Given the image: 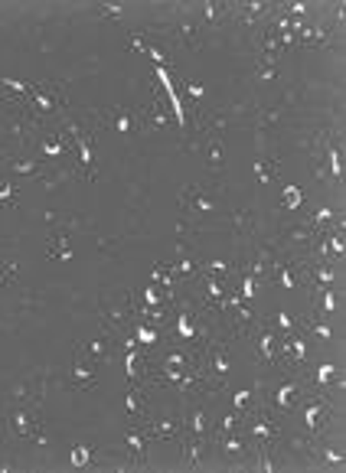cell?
Masks as SVG:
<instances>
[{
    "mask_svg": "<svg viewBox=\"0 0 346 473\" xmlns=\"http://www.w3.org/2000/svg\"><path fill=\"white\" fill-rule=\"evenodd\" d=\"M173 333H177L180 343H187V346H199V350L213 340V330L199 320V313L193 310L189 303H183V307H180V313L173 317Z\"/></svg>",
    "mask_w": 346,
    "mask_h": 473,
    "instance_id": "cell-1",
    "label": "cell"
},
{
    "mask_svg": "<svg viewBox=\"0 0 346 473\" xmlns=\"http://www.w3.org/2000/svg\"><path fill=\"white\" fill-rule=\"evenodd\" d=\"M66 128H69V134H72L75 157H79V167H82L85 180H95V177H98V170H95V160H98V153H95V131L82 121H69Z\"/></svg>",
    "mask_w": 346,
    "mask_h": 473,
    "instance_id": "cell-2",
    "label": "cell"
},
{
    "mask_svg": "<svg viewBox=\"0 0 346 473\" xmlns=\"http://www.w3.org/2000/svg\"><path fill=\"white\" fill-rule=\"evenodd\" d=\"M98 366L102 362L98 359H92L88 352L82 350V346H75V352H72V369H69V385L72 388H92L95 382H98Z\"/></svg>",
    "mask_w": 346,
    "mask_h": 473,
    "instance_id": "cell-3",
    "label": "cell"
},
{
    "mask_svg": "<svg viewBox=\"0 0 346 473\" xmlns=\"http://www.w3.org/2000/svg\"><path fill=\"white\" fill-rule=\"evenodd\" d=\"M248 431H252V437L255 441H262V444H278V437H281L278 411L252 408V415H248Z\"/></svg>",
    "mask_w": 346,
    "mask_h": 473,
    "instance_id": "cell-4",
    "label": "cell"
},
{
    "mask_svg": "<svg viewBox=\"0 0 346 473\" xmlns=\"http://www.w3.org/2000/svg\"><path fill=\"white\" fill-rule=\"evenodd\" d=\"M278 359L288 366V369H300V366H307L310 359V343L307 336H284L278 343Z\"/></svg>",
    "mask_w": 346,
    "mask_h": 473,
    "instance_id": "cell-5",
    "label": "cell"
},
{
    "mask_svg": "<svg viewBox=\"0 0 346 473\" xmlns=\"http://www.w3.org/2000/svg\"><path fill=\"white\" fill-rule=\"evenodd\" d=\"M272 411H278V415H284V411H291V408L300 402V382L298 378H281L278 385H272Z\"/></svg>",
    "mask_w": 346,
    "mask_h": 473,
    "instance_id": "cell-6",
    "label": "cell"
},
{
    "mask_svg": "<svg viewBox=\"0 0 346 473\" xmlns=\"http://www.w3.org/2000/svg\"><path fill=\"white\" fill-rule=\"evenodd\" d=\"M29 104L36 108V111H56L59 104H62V88L56 82H33V92H29Z\"/></svg>",
    "mask_w": 346,
    "mask_h": 473,
    "instance_id": "cell-7",
    "label": "cell"
},
{
    "mask_svg": "<svg viewBox=\"0 0 346 473\" xmlns=\"http://www.w3.org/2000/svg\"><path fill=\"white\" fill-rule=\"evenodd\" d=\"M330 405L324 402V398H307L304 402V427H307V434H320L324 427H327L330 421Z\"/></svg>",
    "mask_w": 346,
    "mask_h": 473,
    "instance_id": "cell-8",
    "label": "cell"
},
{
    "mask_svg": "<svg viewBox=\"0 0 346 473\" xmlns=\"http://www.w3.org/2000/svg\"><path fill=\"white\" fill-rule=\"evenodd\" d=\"M147 437L154 441H180L183 437V418L180 415H160L154 418V425L147 427Z\"/></svg>",
    "mask_w": 346,
    "mask_h": 473,
    "instance_id": "cell-9",
    "label": "cell"
},
{
    "mask_svg": "<svg viewBox=\"0 0 346 473\" xmlns=\"http://www.w3.org/2000/svg\"><path fill=\"white\" fill-rule=\"evenodd\" d=\"M183 434L189 437H209V411L206 405H189V411L183 415Z\"/></svg>",
    "mask_w": 346,
    "mask_h": 473,
    "instance_id": "cell-10",
    "label": "cell"
},
{
    "mask_svg": "<svg viewBox=\"0 0 346 473\" xmlns=\"http://www.w3.org/2000/svg\"><path fill=\"white\" fill-rule=\"evenodd\" d=\"M180 206H183V212H209V209H213V196H209L199 183H193V186H183Z\"/></svg>",
    "mask_w": 346,
    "mask_h": 473,
    "instance_id": "cell-11",
    "label": "cell"
},
{
    "mask_svg": "<svg viewBox=\"0 0 346 473\" xmlns=\"http://www.w3.org/2000/svg\"><path fill=\"white\" fill-rule=\"evenodd\" d=\"M310 385L317 388V392H327V388H343V376L333 362H320L317 369L310 372Z\"/></svg>",
    "mask_w": 346,
    "mask_h": 473,
    "instance_id": "cell-12",
    "label": "cell"
},
{
    "mask_svg": "<svg viewBox=\"0 0 346 473\" xmlns=\"http://www.w3.org/2000/svg\"><path fill=\"white\" fill-rule=\"evenodd\" d=\"M255 352H258V359L268 366V369H274L278 366V336H274L272 330H258V336H255Z\"/></svg>",
    "mask_w": 346,
    "mask_h": 473,
    "instance_id": "cell-13",
    "label": "cell"
},
{
    "mask_svg": "<svg viewBox=\"0 0 346 473\" xmlns=\"http://www.w3.org/2000/svg\"><path fill=\"white\" fill-rule=\"evenodd\" d=\"M46 258H53V261H69V258H72V235H69L66 228L49 235V242H46Z\"/></svg>",
    "mask_w": 346,
    "mask_h": 473,
    "instance_id": "cell-14",
    "label": "cell"
},
{
    "mask_svg": "<svg viewBox=\"0 0 346 473\" xmlns=\"http://www.w3.org/2000/svg\"><path fill=\"white\" fill-rule=\"evenodd\" d=\"M147 441H150L147 431L138 425L124 431V447H128V454L134 457V464H144V444H147Z\"/></svg>",
    "mask_w": 346,
    "mask_h": 473,
    "instance_id": "cell-15",
    "label": "cell"
},
{
    "mask_svg": "<svg viewBox=\"0 0 346 473\" xmlns=\"http://www.w3.org/2000/svg\"><path fill=\"white\" fill-rule=\"evenodd\" d=\"M128 333H131L134 340H138V346H144V350H147V346H157L160 343V333H157V327H150L147 320H131V327H128Z\"/></svg>",
    "mask_w": 346,
    "mask_h": 473,
    "instance_id": "cell-16",
    "label": "cell"
},
{
    "mask_svg": "<svg viewBox=\"0 0 346 473\" xmlns=\"http://www.w3.org/2000/svg\"><path fill=\"white\" fill-rule=\"evenodd\" d=\"M39 151H43V157H53V160H59V157H66V151H69V141H66V134H43V141H39Z\"/></svg>",
    "mask_w": 346,
    "mask_h": 473,
    "instance_id": "cell-17",
    "label": "cell"
},
{
    "mask_svg": "<svg viewBox=\"0 0 346 473\" xmlns=\"http://www.w3.org/2000/svg\"><path fill=\"white\" fill-rule=\"evenodd\" d=\"M105 124H112L118 134H131L134 128H138V121H134V114L128 111V108H121V104H114L112 114L105 118Z\"/></svg>",
    "mask_w": 346,
    "mask_h": 473,
    "instance_id": "cell-18",
    "label": "cell"
},
{
    "mask_svg": "<svg viewBox=\"0 0 346 473\" xmlns=\"http://www.w3.org/2000/svg\"><path fill=\"white\" fill-rule=\"evenodd\" d=\"M337 277H340V271L330 265V261H317V265L310 268V284H314V287H333Z\"/></svg>",
    "mask_w": 346,
    "mask_h": 473,
    "instance_id": "cell-19",
    "label": "cell"
},
{
    "mask_svg": "<svg viewBox=\"0 0 346 473\" xmlns=\"http://www.w3.org/2000/svg\"><path fill=\"white\" fill-rule=\"evenodd\" d=\"M255 76L262 82H274L281 76V56H272V53H262L258 56V66H255Z\"/></svg>",
    "mask_w": 346,
    "mask_h": 473,
    "instance_id": "cell-20",
    "label": "cell"
},
{
    "mask_svg": "<svg viewBox=\"0 0 346 473\" xmlns=\"http://www.w3.org/2000/svg\"><path fill=\"white\" fill-rule=\"evenodd\" d=\"M7 167L20 177H39L43 173V160H33V157H13V160H7Z\"/></svg>",
    "mask_w": 346,
    "mask_h": 473,
    "instance_id": "cell-21",
    "label": "cell"
},
{
    "mask_svg": "<svg viewBox=\"0 0 346 473\" xmlns=\"http://www.w3.org/2000/svg\"><path fill=\"white\" fill-rule=\"evenodd\" d=\"M327 23H317V27H300L298 29V39H300V46H320L324 39H327Z\"/></svg>",
    "mask_w": 346,
    "mask_h": 473,
    "instance_id": "cell-22",
    "label": "cell"
},
{
    "mask_svg": "<svg viewBox=\"0 0 346 473\" xmlns=\"http://www.w3.org/2000/svg\"><path fill=\"white\" fill-rule=\"evenodd\" d=\"M167 294H170V291L157 287V284H147V287L140 291V301H144V307H140V310H157V307H164Z\"/></svg>",
    "mask_w": 346,
    "mask_h": 473,
    "instance_id": "cell-23",
    "label": "cell"
},
{
    "mask_svg": "<svg viewBox=\"0 0 346 473\" xmlns=\"http://www.w3.org/2000/svg\"><path fill=\"white\" fill-rule=\"evenodd\" d=\"M124 411L131 415V421H140V418L147 415V411H144V392H140L138 385H134L131 392L124 395Z\"/></svg>",
    "mask_w": 346,
    "mask_h": 473,
    "instance_id": "cell-24",
    "label": "cell"
},
{
    "mask_svg": "<svg viewBox=\"0 0 346 473\" xmlns=\"http://www.w3.org/2000/svg\"><path fill=\"white\" fill-rule=\"evenodd\" d=\"M274 170H278V160H274V157H258V160H255V177H258L262 186H268V183L274 180Z\"/></svg>",
    "mask_w": 346,
    "mask_h": 473,
    "instance_id": "cell-25",
    "label": "cell"
},
{
    "mask_svg": "<svg viewBox=\"0 0 346 473\" xmlns=\"http://www.w3.org/2000/svg\"><path fill=\"white\" fill-rule=\"evenodd\" d=\"M258 385H262V382H255V385H245V388H239V392H232V408L239 411V415L248 411V405L255 402V388Z\"/></svg>",
    "mask_w": 346,
    "mask_h": 473,
    "instance_id": "cell-26",
    "label": "cell"
},
{
    "mask_svg": "<svg viewBox=\"0 0 346 473\" xmlns=\"http://www.w3.org/2000/svg\"><path fill=\"white\" fill-rule=\"evenodd\" d=\"M222 157H225L222 137H219V134H209V144H206V160H209V167H213V170H219V167H222Z\"/></svg>",
    "mask_w": 346,
    "mask_h": 473,
    "instance_id": "cell-27",
    "label": "cell"
},
{
    "mask_svg": "<svg viewBox=\"0 0 346 473\" xmlns=\"http://www.w3.org/2000/svg\"><path fill=\"white\" fill-rule=\"evenodd\" d=\"M245 451H248V447H245L242 437H235V431L232 434H222V454L225 457H245Z\"/></svg>",
    "mask_w": 346,
    "mask_h": 473,
    "instance_id": "cell-28",
    "label": "cell"
},
{
    "mask_svg": "<svg viewBox=\"0 0 346 473\" xmlns=\"http://www.w3.org/2000/svg\"><path fill=\"white\" fill-rule=\"evenodd\" d=\"M92 454H95L92 444H75L72 454H69V460H72V467H88L92 464Z\"/></svg>",
    "mask_w": 346,
    "mask_h": 473,
    "instance_id": "cell-29",
    "label": "cell"
},
{
    "mask_svg": "<svg viewBox=\"0 0 346 473\" xmlns=\"http://www.w3.org/2000/svg\"><path fill=\"white\" fill-rule=\"evenodd\" d=\"M239 421H242V415H239L235 408H229V411H225V415L219 418V425H215V431H219V434H232L235 427H239Z\"/></svg>",
    "mask_w": 346,
    "mask_h": 473,
    "instance_id": "cell-30",
    "label": "cell"
},
{
    "mask_svg": "<svg viewBox=\"0 0 346 473\" xmlns=\"http://www.w3.org/2000/svg\"><path fill=\"white\" fill-rule=\"evenodd\" d=\"M82 350L88 352L92 359H98V362L108 359V336H105V340H102V336H98V340H88V343L82 346Z\"/></svg>",
    "mask_w": 346,
    "mask_h": 473,
    "instance_id": "cell-31",
    "label": "cell"
},
{
    "mask_svg": "<svg viewBox=\"0 0 346 473\" xmlns=\"http://www.w3.org/2000/svg\"><path fill=\"white\" fill-rule=\"evenodd\" d=\"M203 271H206V277H222V275H232V265L222 261V258H213V261L203 265Z\"/></svg>",
    "mask_w": 346,
    "mask_h": 473,
    "instance_id": "cell-32",
    "label": "cell"
},
{
    "mask_svg": "<svg viewBox=\"0 0 346 473\" xmlns=\"http://www.w3.org/2000/svg\"><path fill=\"white\" fill-rule=\"evenodd\" d=\"M180 39H187L189 46H199V33L193 20H180Z\"/></svg>",
    "mask_w": 346,
    "mask_h": 473,
    "instance_id": "cell-33",
    "label": "cell"
},
{
    "mask_svg": "<svg viewBox=\"0 0 346 473\" xmlns=\"http://www.w3.org/2000/svg\"><path fill=\"white\" fill-rule=\"evenodd\" d=\"M281 206L288 209V212H294V209H300V189H298V186H284V196H281Z\"/></svg>",
    "mask_w": 346,
    "mask_h": 473,
    "instance_id": "cell-34",
    "label": "cell"
},
{
    "mask_svg": "<svg viewBox=\"0 0 346 473\" xmlns=\"http://www.w3.org/2000/svg\"><path fill=\"white\" fill-rule=\"evenodd\" d=\"M242 17H245V23H258V20L268 17V7H262V4H245Z\"/></svg>",
    "mask_w": 346,
    "mask_h": 473,
    "instance_id": "cell-35",
    "label": "cell"
},
{
    "mask_svg": "<svg viewBox=\"0 0 346 473\" xmlns=\"http://www.w3.org/2000/svg\"><path fill=\"white\" fill-rule=\"evenodd\" d=\"M17 203V186L10 180H0V206H13Z\"/></svg>",
    "mask_w": 346,
    "mask_h": 473,
    "instance_id": "cell-36",
    "label": "cell"
},
{
    "mask_svg": "<svg viewBox=\"0 0 346 473\" xmlns=\"http://www.w3.org/2000/svg\"><path fill=\"white\" fill-rule=\"evenodd\" d=\"M13 277H17V261L4 258V261H0V287H4V284H10Z\"/></svg>",
    "mask_w": 346,
    "mask_h": 473,
    "instance_id": "cell-37",
    "label": "cell"
},
{
    "mask_svg": "<svg viewBox=\"0 0 346 473\" xmlns=\"http://www.w3.org/2000/svg\"><path fill=\"white\" fill-rule=\"evenodd\" d=\"M232 226L239 228V232H252V212H248V209H239L232 219Z\"/></svg>",
    "mask_w": 346,
    "mask_h": 473,
    "instance_id": "cell-38",
    "label": "cell"
},
{
    "mask_svg": "<svg viewBox=\"0 0 346 473\" xmlns=\"http://www.w3.org/2000/svg\"><path fill=\"white\" fill-rule=\"evenodd\" d=\"M274 327H278L281 333H291L298 327V320H294V313H274Z\"/></svg>",
    "mask_w": 346,
    "mask_h": 473,
    "instance_id": "cell-39",
    "label": "cell"
},
{
    "mask_svg": "<svg viewBox=\"0 0 346 473\" xmlns=\"http://www.w3.org/2000/svg\"><path fill=\"white\" fill-rule=\"evenodd\" d=\"M225 10H229L225 4H206V7H203V17H206V20H222Z\"/></svg>",
    "mask_w": 346,
    "mask_h": 473,
    "instance_id": "cell-40",
    "label": "cell"
},
{
    "mask_svg": "<svg viewBox=\"0 0 346 473\" xmlns=\"http://www.w3.org/2000/svg\"><path fill=\"white\" fill-rule=\"evenodd\" d=\"M310 333H317L320 340H330V336H333V330H330L324 320H310Z\"/></svg>",
    "mask_w": 346,
    "mask_h": 473,
    "instance_id": "cell-41",
    "label": "cell"
},
{
    "mask_svg": "<svg viewBox=\"0 0 346 473\" xmlns=\"http://www.w3.org/2000/svg\"><path fill=\"white\" fill-rule=\"evenodd\" d=\"M147 53H150V59H154L157 66H164V62H167V53H164V49H157V46H147Z\"/></svg>",
    "mask_w": 346,
    "mask_h": 473,
    "instance_id": "cell-42",
    "label": "cell"
},
{
    "mask_svg": "<svg viewBox=\"0 0 346 473\" xmlns=\"http://www.w3.org/2000/svg\"><path fill=\"white\" fill-rule=\"evenodd\" d=\"M98 13H102V17H118L121 7H98Z\"/></svg>",
    "mask_w": 346,
    "mask_h": 473,
    "instance_id": "cell-43",
    "label": "cell"
},
{
    "mask_svg": "<svg viewBox=\"0 0 346 473\" xmlns=\"http://www.w3.org/2000/svg\"><path fill=\"white\" fill-rule=\"evenodd\" d=\"M189 95H197V98H203V85H197V82H187Z\"/></svg>",
    "mask_w": 346,
    "mask_h": 473,
    "instance_id": "cell-44",
    "label": "cell"
}]
</instances>
